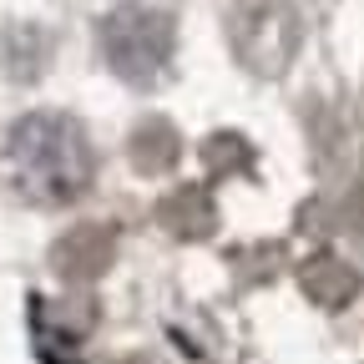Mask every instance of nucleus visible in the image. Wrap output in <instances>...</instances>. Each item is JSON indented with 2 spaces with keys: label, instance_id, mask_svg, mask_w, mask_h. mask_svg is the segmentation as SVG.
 Here are the masks:
<instances>
[{
  "label": "nucleus",
  "instance_id": "f257e3e1",
  "mask_svg": "<svg viewBox=\"0 0 364 364\" xmlns=\"http://www.w3.org/2000/svg\"><path fill=\"white\" fill-rule=\"evenodd\" d=\"M6 172L31 203H71L91 182V142L76 117L31 112L11 127Z\"/></svg>",
  "mask_w": 364,
  "mask_h": 364
},
{
  "label": "nucleus",
  "instance_id": "f03ea898",
  "mask_svg": "<svg viewBox=\"0 0 364 364\" xmlns=\"http://www.w3.org/2000/svg\"><path fill=\"white\" fill-rule=\"evenodd\" d=\"M102 51L117 76L127 81H157L162 66L172 61V21L142 0L117 6L102 26Z\"/></svg>",
  "mask_w": 364,
  "mask_h": 364
}]
</instances>
